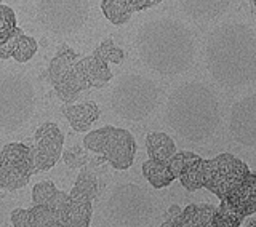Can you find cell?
<instances>
[{"instance_id":"cell-1","label":"cell","mask_w":256,"mask_h":227,"mask_svg":"<svg viewBox=\"0 0 256 227\" xmlns=\"http://www.w3.org/2000/svg\"><path fill=\"white\" fill-rule=\"evenodd\" d=\"M206 69L224 88H240L254 82L256 34L240 22L214 29L206 42Z\"/></svg>"},{"instance_id":"cell-2","label":"cell","mask_w":256,"mask_h":227,"mask_svg":"<svg viewBox=\"0 0 256 227\" xmlns=\"http://www.w3.org/2000/svg\"><path fill=\"white\" fill-rule=\"evenodd\" d=\"M136 50L148 69L164 77L184 74L196 60V40L188 26L172 18L144 22L136 34Z\"/></svg>"},{"instance_id":"cell-3","label":"cell","mask_w":256,"mask_h":227,"mask_svg":"<svg viewBox=\"0 0 256 227\" xmlns=\"http://www.w3.org/2000/svg\"><path fill=\"white\" fill-rule=\"evenodd\" d=\"M165 120L184 141L202 144L210 140L221 124L220 102L206 85L184 84L168 98Z\"/></svg>"},{"instance_id":"cell-4","label":"cell","mask_w":256,"mask_h":227,"mask_svg":"<svg viewBox=\"0 0 256 227\" xmlns=\"http://www.w3.org/2000/svg\"><path fill=\"white\" fill-rule=\"evenodd\" d=\"M36 110V90L20 72L0 74V130L13 133L30 120Z\"/></svg>"},{"instance_id":"cell-5","label":"cell","mask_w":256,"mask_h":227,"mask_svg":"<svg viewBox=\"0 0 256 227\" xmlns=\"http://www.w3.org/2000/svg\"><path fill=\"white\" fill-rule=\"evenodd\" d=\"M158 104V88L146 76L125 74L110 93V108L120 118L140 122L149 117Z\"/></svg>"},{"instance_id":"cell-6","label":"cell","mask_w":256,"mask_h":227,"mask_svg":"<svg viewBox=\"0 0 256 227\" xmlns=\"http://www.w3.org/2000/svg\"><path fill=\"white\" fill-rule=\"evenodd\" d=\"M154 212L152 196L133 182L116 186L104 204V214L117 227H142L152 220Z\"/></svg>"},{"instance_id":"cell-7","label":"cell","mask_w":256,"mask_h":227,"mask_svg":"<svg viewBox=\"0 0 256 227\" xmlns=\"http://www.w3.org/2000/svg\"><path fill=\"white\" fill-rule=\"evenodd\" d=\"M40 26L56 36L76 34L90 14V0H37Z\"/></svg>"},{"instance_id":"cell-8","label":"cell","mask_w":256,"mask_h":227,"mask_svg":"<svg viewBox=\"0 0 256 227\" xmlns=\"http://www.w3.org/2000/svg\"><path fill=\"white\" fill-rule=\"evenodd\" d=\"M84 146L86 150L101 154L116 170H128L136 156V141L125 128L102 126L93 130L85 134Z\"/></svg>"},{"instance_id":"cell-9","label":"cell","mask_w":256,"mask_h":227,"mask_svg":"<svg viewBox=\"0 0 256 227\" xmlns=\"http://www.w3.org/2000/svg\"><path fill=\"white\" fill-rule=\"evenodd\" d=\"M250 173L246 164L232 154L204 160V188L222 200Z\"/></svg>"},{"instance_id":"cell-10","label":"cell","mask_w":256,"mask_h":227,"mask_svg":"<svg viewBox=\"0 0 256 227\" xmlns=\"http://www.w3.org/2000/svg\"><path fill=\"white\" fill-rule=\"evenodd\" d=\"M34 152L21 142H8L0 152V190L24 188L34 173Z\"/></svg>"},{"instance_id":"cell-11","label":"cell","mask_w":256,"mask_h":227,"mask_svg":"<svg viewBox=\"0 0 256 227\" xmlns=\"http://www.w3.org/2000/svg\"><path fill=\"white\" fill-rule=\"evenodd\" d=\"M78 54L68 45H61L58 53L53 56L46 70L48 82L54 88L60 100L66 104H72L76 96L80 93L76 82V62Z\"/></svg>"},{"instance_id":"cell-12","label":"cell","mask_w":256,"mask_h":227,"mask_svg":"<svg viewBox=\"0 0 256 227\" xmlns=\"http://www.w3.org/2000/svg\"><path fill=\"white\" fill-rule=\"evenodd\" d=\"M34 166L37 172H46L60 162L64 148V134L53 122L42 124L36 130Z\"/></svg>"},{"instance_id":"cell-13","label":"cell","mask_w":256,"mask_h":227,"mask_svg":"<svg viewBox=\"0 0 256 227\" xmlns=\"http://www.w3.org/2000/svg\"><path fill=\"white\" fill-rule=\"evenodd\" d=\"M229 133L236 142L256 148V94L237 101L230 109Z\"/></svg>"},{"instance_id":"cell-14","label":"cell","mask_w":256,"mask_h":227,"mask_svg":"<svg viewBox=\"0 0 256 227\" xmlns=\"http://www.w3.org/2000/svg\"><path fill=\"white\" fill-rule=\"evenodd\" d=\"M86 196H82L76 190H70L68 197L56 210L54 214L58 218L60 227H88L92 221L93 206Z\"/></svg>"},{"instance_id":"cell-15","label":"cell","mask_w":256,"mask_h":227,"mask_svg":"<svg viewBox=\"0 0 256 227\" xmlns=\"http://www.w3.org/2000/svg\"><path fill=\"white\" fill-rule=\"evenodd\" d=\"M221 206L229 210L238 218H248L256 213V173L248 176L237 188L221 200Z\"/></svg>"},{"instance_id":"cell-16","label":"cell","mask_w":256,"mask_h":227,"mask_svg":"<svg viewBox=\"0 0 256 227\" xmlns=\"http://www.w3.org/2000/svg\"><path fill=\"white\" fill-rule=\"evenodd\" d=\"M112 78L108 62L90 54L76 62V82L78 92L88 88H102Z\"/></svg>"},{"instance_id":"cell-17","label":"cell","mask_w":256,"mask_h":227,"mask_svg":"<svg viewBox=\"0 0 256 227\" xmlns=\"http://www.w3.org/2000/svg\"><path fill=\"white\" fill-rule=\"evenodd\" d=\"M10 220L13 227H60L54 212L44 205H34L28 210L16 208Z\"/></svg>"},{"instance_id":"cell-18","label":"cell","mask_w":256,"mask_h":227,"mask_svg":"<svg viewBox=\"0 0 256 227\" xmlns=\"http://www.w3.org/2000/svg\"><path fill=\"white\" fill-rule=\"evenodd\" d=\"M182 12L196 21H212L228 10L232 0H178Z\"/></svg>"},{"instance_id":"cell-19","label":"cell","mask_w":256,"mask_h":227,"mask_svg":"<svg viewBox=\"0 0 256 227\" xmlns=\"http://www.w3.org/2000/svg\"><path fill=\"white\" fill-rule=\"evenodd\" d=\"M61 112L69 120L72 130L77 133L86 132L100 117V108L93 101L82 104H66V106H62Z\"/></svg>"},{"instance_id":"cell-20","label":"cell","mask_w":256,"mask_h":227,"mask_svg":"<svg viewBox=\"0 0 256 227\" xmlns=\"http://www.w3.org/2000/svg\"><path fill=\"white\" fill-rule=\"evenodd\" d=\"M216 213L213 205H188L180 213V216L172 222V227H206Z\"/></svg>"},{"instance_id":"cell-21","label":"cell","mask_w":256,"mask_h":227,"mask_svg":"<svg viewBox=\"0 0 256 227\" xmlns=\"http://www.w3.org/2000/svg\"><path fill=\"white\" fill-rule=\"evenodd\" d=\"M146 150L150 160L168 162L176 154V146L166 133L152 132L146 136Z\"/></svg>"},{"instance_id":"cell-22","label":"cell","mask_w":256,"mask_h":227,"mask_svg":"<svg viewBox=\"0 0 256 227\" xmlns=\"http://www.w3.org/2000/svg\"><path fill=\"white\" fill-rule=\"evenodd\" d=\"M66 197H68V194L56 189L52 181L37 182L34 186V189H32V202H34V205L48 206V208H52L53 212H56V210L60 208V205L62 204Z\"/></svg>"},{"instance_id":"cell-23","label":"cell","mask_w":256,"mask_h":227,"mask_svg":"<svg viewBox=\"0 0 256 227\" xmlns=\"http://www.w3.org/2000/svg\"><path fill=\"white\" fill-rule=\"evenodd\" d=\"M142 174L154 189H165L174 181L168 162H157L150 158L146 160L142 164Z\"/></svg>"},{"instance_id":"cell-24","label":"cell","mask_w":256,"mask_h":227,"mask_svg":"<svg viewBox=\"0 0 256 227\" xmlns=\"http://www.w3.org/2000/svg\"><path fill=\"white\" fill-rule=\"evenodd\" d=\"M204 160L205 158L198 157L197 160L190 162L178 178L182 188L188 189L189 192H196L204 188Z\"/></svg>"},{"instance_id":"cell-25","label":"cell","mask_w":256,"mask_h":227,"mask_svg":"<svg viewBox=\"0 0 256 227\" xmlns=\"http://www.w3.org/2000/svg\"><path fill=\"white\" fill-rule=\"evenodd\" d=\"M101 10L104 16H106L114 26H120V24L128 22L133 14L130 6H128L124 0H102Z\"/></svg>"},{"instance_id":"cell-26","label":"cell","mask_w":256,"mask_h":227,"mask_svg":"<svg viewBox=\"0 0 256 227\" xmlns=\"http://www.w3.org/2000/svg\"><path fill=\"white\" fill-rule=\"evenodd\" d=\"M93 56L100 58L104 62H112V64H120L125 58V53L122 48L116 46L114 40L112 38H106L104 42H101V45H98L94 48Z\"/></svg>"},{"instance_id":"cell-27","label":"cell","mask_w":256,"mask_h":227,"mask_svg":"<svg viewBox=\"0 0 256 227\" xmlns=\"http://www.w3.org/2000/svg\"><path fill=\"white\" fill-rule=\"evenodd\" d=\"M72 190L82 194V196H86L90 200H94L96 196H98V180H96V176L92 172L82 170L80 174L77 176V181Z\"/></svg>"},{"instance_id":"cell-28","label":"cell","mask_w":256,"mask_h":227,"mask_svg":"<svg viewBox=\"0 0 256 227\" xmlns=\"http://www.w3.org/2000/svg\"><path fill=\"white\" fill-rule=\"evenodd\" d=\"M37 48H38V45H37L34 37L22 36L20 38L18 45H16V48H14L12 58L18 62H28L29 60L34 58V54L37 53Z\"/></svg>"},{"instance_id":"cell-29","label":"cell","mask_w":256,"mask_h":227,"mask_svg":"<svg viewBox=\"0 0 256 227\" xmlns=\"http://www.w3.org/2000/svg\"><path fill=\"white\" fill-rule=\"evenodd\" d=\"M242 218H238L237 214L230 213L229 210L220 205L206 227H242Z\"/></svg>"},{"instance_id":"cell-30","label":"cell","mask_w":256,"mask_h":227,"mask_svg":"<svg viewBox=\"0 0 256 227\" xmlns=\"http://www.w3.org/2000/svg\"><path fill=\"white\" fill-rule=\"evenodd\" d=\"M200 156L194 152H189V150H181V152H176L174 156L168 160V166H170V172L174 176V180H178L180 174L182 173V170L186 168L190 162L197 160Z\"/></svg>"},{"instance_id":"cell-31","label":"cell","mask_w":256,"mask_h":227,"mask_svg":"<svg viewBox=\"0 0 256 227\" xmlns=\"http://www.w3.org/2000/svg\"><path fill=\"white\" fill-rule=\"evenodd\" d=\"M16 26V14L10 6L0 4V42L13 34Z\"/></svg>"},{"instance_id":"cell-32","label":"cell","mask_w":256,"mask_h":227,"mask_svg":"<svg viewBox=\"0 0 256 227\" xmlns=\"http://www.w3.org/2000/svg\"><path fill=\"white\" fill-rule=\"evenodd\" d=\"M61 157L69 168H80L85 165L86 150L80 148V146H70L68 150H62Z\"/></svg>"},{"instance_id":"cell-33","label":"cell","mask_w":256,"mask_h":227,"mask_svg":"<svg viewBox=\"0 0 256 227\" xmlns=\"http://www.w3.org/2000/svg\"><path fill=\"white\" fill-rule=\"evenodd\" d=\"M24 36V32L21 30V28H16L13 30V34L10 37H6L4 42H0V60H8L13 56V52L16 45H18L20 38Z\"/></svg>"},{"instance_id":"cell-34","label":"cell","mask_w":256,"mask_h":227,"mask_svg":"<svg viewBox=\"0 0 256 227\" xmlns=\"http://www.w3.org/2000/svg\"><path fill=\"white\" fill-rule=\"evenodd\" d=\"M124 2L130 6V10L134 12H142V10H148V8L154 6L157 4H160L162 0H124Z\"/></svg>"},{"instance_id":"cell-35","label":"cell","mask_w":256,"mask_h":227,"mask_svg":"<svg viewBox=\"0 0 256 227\" xmlns=\"http://www.w3.org/2000/svg\"><path fill=\"white\" fill-rule=\"evenodd\" d=\"M182 212V210L178 206V205H172L170 208H168V212H166V221H170V222H173L174 220H176V218H178L180 216V213Z\"/></svg>"},{"instance_id":"cell-36","label":"cell","mask_w":256,"mask_h":227,"mask_svg":"<svg viewBox=\"0 0 256 227\" xmlns=\"http://www.w3.org/2000/svg\"><path fill=\"white\" fill-rule=\"evenodd\" d=\"M244 227H256V218H250V220L245 222Z\"/></svg>"},{"instance_id":"cell-37","label":"cell","mask_w":256,"mask_h":227,"mask_svg":"<svg viewBox=\"0 0 256 227\" xmlns=\"http://www.w3.org/2000/svg\"><path fill=\"white\" fill-rule=\"evenodd\" d=\"M158 227H172V222L170 221H165L164 224H160Z\"/></svg>"},{"instance_id":"cell-38","label":"cell","mask_w":256,"mask_h":227,"mask_svg":"<svg viewBox=\"0 0 256 227\" xmlns=\"http://www.w3.org/2000/svg\"><path fill=\"white\" fill-rule=\"evenodd\" d=\"M253 16H254V20H256V10H253Z\"/></svg>"},{"instance_id":"cell-39","label":"cell","mask_w":256,"mask_h":227,"mask_svg":"<svg viewBox=\"0 0 256 227\" xmlns=\"http://www.w3.org/2000/svg\"><path fill=\"white\" fill-rule=\"evenodd\" d=\"M252 2H253V5L256 6V0H252Z\"/></svg>"},{"instance_id":"cell-40","label":"cell","mask_w":256,"mask_h":227,"mask_svg":"<svg viewBox=\"0 0 256 227\" xmlns=\"http://www.w3.org/2000/svg\"><path fill=\"white\" fill-rule=\"evenodd\" d=\"M0 4H2V0H0Z\"/></svg>"}]
</instances>
